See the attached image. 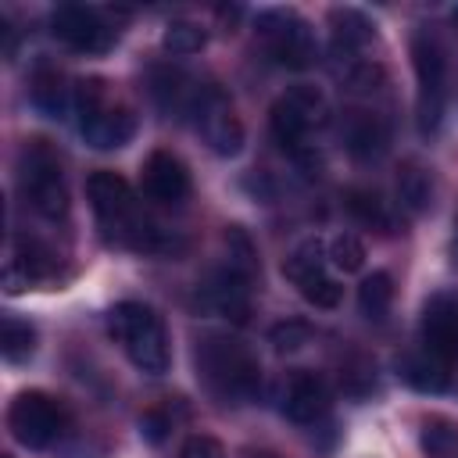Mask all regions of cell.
I'll use <instances>...</instances> for the list:
<instances>
[{"label":"cell","mask_w":458,"mask_h":458,"mask_svg":"<svg viewBox=\"0 0 458 458\" xmlns=\"http://www.w3.org/2000/svg\"><path fill=\"white\" fill-rule=\"evenodd\" d=\"M193 361H197L200 383L208 386V394L215 401H222V404H243V401H254L258 397L261 369H258V358L240 340L222 336V333H208V336L197 340Z\"/></svg>","instance_id":"1"},{"label":"cell","mask_w":458,"mask_h":458,"mask_svg":"<svg viewBox=\"0 0 458 458\" xmlns=\"http://www.w3.org/2000/svg\"><path fill=\"white\" fill-rule=\"evenodd\" d=\"M107 333L125 344V354L132 358L136 369H143L150 376H161L168 369V361H172L168 336H165L161 318L147 304H140V301L114 304L107 311Z\"/></svg>","instance_id":"2"},{"label":"cell","mask_w":458,"mask_h":458,"mask_svg":"<svg viewBox=\"0 0 458 458\" xmlns=\"http://www.w3.org/2000/svg\"><path fill=\"white\" fill-rule=\"evenodd\" d=\"M21 193L43 218H61L68 211V190L61 175V161L47 140H29L21 150Z\"/></svg>","instance_id":"3"},{"label":"cell","mask_w":458,"mask_h":458,"mask_svg":"<svg viewBox=\"0 0 458 458\" xmlns=\"http://www.w3.org/2000/svg\"><path fill=\"white\" fill-rule=\"evenodd\" d=\"M411 64H415V75H419L415 118H419V132L429 136V132L440 129V118H444V75H447L444 47L433 32L419 29L411 36Z\"/></svg>","instance_id":"4"},{"label":"cell","mask_w":458,"mask_h":458,"mask_svg":"<svg viewBox=\"0 0 458 458\" xmlns=\"http://www.w3.org/2000/svg\"><path fill=\"white\" fill-rule=\"evenodd\" d=\"M64 422H68L64 404H61L57 397L43 394V390H25V394H18V397L11 401V408H7V426H11L14 440H18L21 447H32V451L50 447V444L61 437Z\"/></svg>","instance_id":"5"},{"label":"cell","mask_w":458,"mask_h":458,"mask_svg":"<svg viewBox=\"0 0 458 458\" xmlns=\"http://www.w3.org/2000/svg\"><path fill=\"white\" fill-rule=\"evenodd\" d=\"M322 107H326V100H322V93H318L315 86H308V82L290 86V89L272 104V111H268V125H272L276 143H279L283 150H290L293 157H297L301 150H308V147H304V136H308V129L322 118Z\"/></svg>","instance_id":"6"},{"label":"cell","mask_w":458,"mask_h":458,"mask_svg":"<svg viewBox=\"0 0 458 458\" xmlns=\"http://www.w3.org/2000/svg\"><path fill=\"white\" fill-rule=\"evenodd\" d=\"M258 32L265 36L268 43V54L286 64V68H308L315 61V36H311V25L297 14V11H286V7H272V11H261L258 14Z\"/></svg>","instance_id":"7"},{"label":"cell","mask_w":458,"mask_h":458,"mask_svg":"<svg viewBox=\"0 0 458 458\" xmlns=\"http://www.w3.org/2000/svg\"><path fill=\"white\" fill-rule=\"evenodd\" d=\"M193 114H197V125H200L208 147L218 157H236L240 154V147H243V122L236 118L229 97L218 86H200Z\"/></svg>","instance_id":"8"},{"label":"cell","mask_w":458,"mask_h":458,"mask_svg":"<svg viewBox=\"0 0 458 458\" xmlns=\"http://www.w3.org/2000/svg\"><path fill=\"white\" fill-rule=\"evenodd\" d=\"M50 32L82 54H104L114 47V29L104 21L97 7L86 4H64L50 14Z\"/></svg>","instance_id":"9"},{"label":"cell","mask_w":458,"mask_h":458,"mask_svg":"<svg viewBox=\"0 0 458 458\" xmlns=\"http://www.w3.org/2000/svg\"><path fill=\"white\" fill-rule=\"evenodd\" d=\"M200 301H204L208 311H218L233 322H247V315H250V276L236 272L233 265H222L200 286Z\"/></svg>","instance_id":"10"},{"label":"cell","mask_w":458,"mask_h":458,"mask_svg":"<svg viewBox=\"0 0 458 458\" xmlns=\"http://www.w3.org/2000/svg\"><path fill=\"white\" fill-rule=\"evenodd\" d=\"M422 347L444 361L458 358V301L454 297L437 293L422 308Z\"/></svg>","instance_id":"11"},{"label":"cell","mask_w":458,"mask_h":458,"mask_svg":"<svg viewBox=\"0 0 458 458\" xmlns=\"http://www.w3.org/2000/svg\"><path fill=\"white\" fill-rule=\"evenodd\" d=\"M140 182H143V193L157 204H179L186 193H190V172L186 165L168 154V150H154L147 161H143V172H140Z\"/></svg>","instance_id":"12"},{"label":"cell","mask_w":458,"mask_h":458,"mask_svg":"<svg viewBox=\"0 0 458 458\" xmlns=\"http://www.w3.org/2000/svg\"><path fill=\"white\" fill-rule=\"evenodd\" d=\"M283 408L293 422H315L326 415L329 408V386L322 376L315 372H293L290 376V386H286V397H283Z\"/></svg>","instance_id":"13"},{"label":"cell","mask_w":458,"mask_h":458,"mask_svg":"<svg viewBox=\"0 0 458 458\" xmlns=\"http://www.w3.org/2000/svg\"><path fill=\"white\" fill-rule=\"evenodd\" d=\"M79 129H82V140L93 150H118V147H125L132 140L136 118H132L129 107H104L93 118H86Z\"/></svg>","instance_id":"14"},{"label":"cell","mask_w":458,"mask_h":458,"mask_svg":"<svg viewBox=\"0 0 458 458\" xmlns=\"http://www.w3.org/2000/svg\"><path fill=\"white\" fill-rule=\"evenodd\" d=\"M344 143H347V154L351 157L376 161L386 150V143H390L386 122L379 114H369V111H351V118L344 125Z\"/></svg>","instance_id":"15"},{"label":"cell","mask_w":458,"mask_h":458,"mask_svg":"<svg viewBox=\"0 0 458 458\" xmlns=\"http://www.w3.org/2000/svg\"><path fill=\"white\" fill-rule=\"evenodd\" d=\"M329 36H333L336 57H354L365 43H372L376 29L358 7H333L329 11Z\"/></svg>","instance_id":"16"},{"label":"cell","mask_w":458,"mask_h":458,"mask_svg":"<svg viewBox=\"0 0 458 458\" xmlns=\"http://www.w3.org/2000/svg\"><path fill=\"white\" fill-rule=\"evenodd\" d=\"M397 369H401V379L419 394H440L447 386V379H451V361L429 354L426 347L415 351V354H404Z\"/></svg>","instance_id":"17"},{"label":"cell","mask_w":458,"mask_h":458,"mask_svg":"<svg viewBox=\"0 0 458 458\" xmlns=\"http://www.w3.org/2000/svg\"><path fill=\"white\" fill-rule=\"evenodd\" d=\"M32 104L47 114V118H64L68 104H72V93L64 86V79L54 72V68H39L36 79H32Z\"/></svg>","instance_id":"18"},{"label":"cell","mask_w":458,"mask_h":458,"mask_svg":"<svg viewBox=\"0 0 458 458\" xmlns=\"http://www.w3.org/2000/svg\"><path fill=\"white\" fill-rule=\"evenodd\" d=\"M397 204L408 215H422L433 204V182L419 165H404L397 175Z\"/></svg>","instance_id":"19"},{"label":"cell","mask_w":458,"mask_h":458,"mask_svg":"<svg viewBox=\"0 0 458 458\" xmlns=\"http://www.w3.org/2000/svg\"><path fill=\"white\" fill-rule=\"evenodd\" d=\"M318 272H326V250H322L318 236L297 243V247L286 254V261H283V276H286L293 286H301L304 279H311V276H318Z\"/></svg>","instance_id":"20"},{"label":"cell","mask_w":458,"mask_h":458,"mask_svg":"<svg viewBox=\"0 0 458 458\" xmlns=\"http://www.w3.org/2000/svg\"><path fill=\"white\" fill-rule=\"evenodd\" d=\"M347 208L358 222L372 225V229H383V233H394V215L386 208V200L376 193V190H351L347 193Z\"/></svg>","instance_id":"21"},{"label":"cell","mask_w":458,"mask_h":458,"mask_svg":"<svg viewBox=\"0 0 458 458\" xmlns=\"http://www.w3.org/2000/svg\"><path fill=\"white\" fill-rule=\"evenodd\" d=\"M390 301H394V279H390V272H372V276L361 279V286H358V308H361V315L383 318L390 311Z\"/></svg>","instance_id":"22"},{"label":"cell","mask_w":458,"mask_h":458,"mask_svg":"<svg viewBox=\"0 0 458 458\" xmlns=\"http://www.w3.org/2000/svg\"><path fill=\"white\" fill-rule=\"evenodd\" d=\"M0 351H4V358H7L11 365L29 361L32 351H36V329H32L29 322L7 315V318H4V329H0Z\"/></svg>","instance_id":"23"},{"label":"cell","mask_w":458,"mask_h":458,"mask_svg":"<svg viewBox=\"0 0 458 458\" xmlns=\"http://www.w3.org/2000/svg\"><path fill=\"white\" fill-rule=\"evenodd\" d=\"M161 43H165V50H168V54H179V57H186V54H197V50H204V43H208V32H204L197 21H186V18H179V21H168V25H165V32H161Z\"/></svg>","instance_id":"24"},{"label":"cell","mask_w":458,"mask_h":458,"mask_svg":"<svg viewBox=\"0 0 458 458\" xmlns=\"http://www.w3.org/2000/svg\"><path fill=\"white\" fill-rule=\"evenodd\" d=\"M422 451L426 458H458V426H451L447 419H426Z\"/></svg>","instance_id":"25"},{"label":"cell","mask_w":458,"mask_h":458,"mask_svg":"<svg viewBox=\"0 0 458 458\" xmlns=\"http://www.w3.org/2000/svg\"><path fill=\"white\" fill-rule=\"evenodd\" d=\"M329 261H333V268H340V272H361L365 268V243L354 236V233H336L333 240H329V254H326Z\"/></svg>","instance_id":"26"},{"label":"cell","mask_w":458,"mask_h":458,"mask_svg":"<svg viewBox=\"0 0 458 458\" xmlns=\"http://www.w3.org/2000/svg\"><path fill=\"white\" fill-rule=\"evenodd\" d=\"M11 258L32 276V283H43V279L54 276V254L47 247H39L36 240H18V247H14Z\"/></svg>","instance_id":"27"},{"label":"cell","mask_w":458,"mask_h":458,"mask_svg":"<svg viewBox=\"0 0 458 458\" xmlns=\"http://www.w3.org/2000/svg\"><path fill=\"white\" fill-rule=\"evenodd\" d=\"M268 344L279 351V354H293L301 347L311 344V326L304 318H283L268 329Z\"/></svg>","instance_id":"28"},{"label":"cell","mask_w":458,"mask_h":458,"mask_svg":"<svg viewBox=\"0 0 458 458\" xmlns=\"http://www.w3.org/2000/svg\"><path fill=\"white\" fill-rule=\"evenodd\" d=\"M383 82H386V72L376 61H351L344 72V86L351 93H376Z\"/></svg>","instance_id":"29"},{"label":"cell","mask_w":458,"mask_h":458,"mask_svg":"<svg viewBox=\"0 0 458 458\" xmlns=\"http://www.w3.org/2000/svg\"><path fill=\"white\" fill-rule=\"evenodd\" d=\"M104 79H79L75 82V89H72V107H75V114L86 122V118H93L97 111H104L107 104H104Z\"/></svg>","instance_id":"30"},{"label":"cell","mask_w":458,"mask_h":458,"mask_svg":"<svg viewBox=\"0 0 458 458\" xmlns=\"http://www.w3.org/2000/svg\"><path fill=\"white\" fill-rule=\"evenodd\" d=\"M297 290H301V297H304L308 304H315V308H336V304H340V293H344V286H340L333 276H326V272L304 279Z\"/></svg>","instance_id":"31"},{"label":"cell","mask_w":458,"mask_h":458,"mask_svg":"<svg viewBox=\"0 0 458 458\" xmlns=\"http://www.w3.org/2000/svg\"><path fill=\"white\" fill-rule=\"evenodd\" d=\"M376 376H372V365L365 358H351L344 369H340V386L351 394V397H365L372 390Z\"/></svg>","instance_id":"32"},{"label":"cell","mask_w":458,"mask_h":458,"mask_svg":"<svg viewBox=\"0 0 458 458\" xmlns=\"http://www.w3.org/2000/svg\"><path fill=\"white\" fill-rule=\"evenodd\" d=\"M172 433V411L168 408H147L140 415V437L147 444H161Z\"/></svg>","instance_id":"33"},{"label":"cell","mask_w":458,"mask_h":458,"mask_svg":"<svg viewBox=\"0 0 458 458\" xmlns=\"http://www.w3.org/2000/svg\"><path fill=\"white\" fill-rule=\"evenodd\" d=\"M179 458H225V447L208 433H193V437H186Z\"/></svg>","instance_id":"34"},{"label":"cell","mask_w":458,"mask_h":458,"mask_svg":"<svg viewBox=\"0 0 458 458\" xmlns=\"http://www.w3.org/2000/svg\"><path fill=\"white\" fill-rule=\"evenodd\" d=\"M29 286H36L32 276H29L14 258H7V265H4V290H7V293H25Z\"/></svg>","instance_id":"35"},{"label":"cell","mask_w":458,"mask_h":458,"mask_svg":"<svg viewBox=\"0 0 458 458\" xmlns=\"http://www.w3.org/2000/svg\"><path fill=\"white\" fill-rule=\"evenodd\" d=\"M451 254H454V265H458V218H454V247H451Z\"/></svg>","instance_id":"36"},{"label":"cell","mask_w":458,"mask_h":458,"mask_svg":"<svg viewBox=\"0 0 458 458\" xmlns=\"http://www.w3.org/2000/svg\"><path fill=\"white\" fill-rule=\"evenodd\" d=\"M247 458H276V454H268V451H250Z\"/></svg>","instance_id":"37"},{"label":"cell","mask_w":458,"mask_h":458,"mask_svg":"<svg viewBox=\"0 0 458 458\" xmlns=\"http://www.w3.org/2000/svg\"><path fill=\"white\" fill-rule=\"evenodd\" d=\"M451 21H454V25H458V7H454V11H451Z\"/></svg>","instance_id":"38"}]
</instances>
